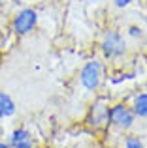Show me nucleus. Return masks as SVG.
<instances>
[{"mask_svg": "<svg viewBox=\"0 0 147 148\" xmlns=\"http://www.w3.org/2000/svg\"><path fill=\"white\" fill-rule=\"evenodd\" d=\"M134 120H136V114H134L132 107H126L125 103L107 107V122L119 130H130L134 126Z\"/></svg>", "mask_w": 147, "mask_h": 148, "instance_id": "obj_1", "label": "nucleus"}, {"mask_svg": "<svg viewBox=\"0 0 147 148\" xmlns=\"http://www.w3.org/2000/svg\"><path fill=\"white\" fill-rule=\"evenodd\" d=\"M79 81L87 90H96L100 86V81H102V64L98 60H91L83 66L81 69Z\"/></svg>", "mask_w": 147, "mask_h": 148, "instance_id": "obj_2", "label": "nucleus"}, {"mask_svg": "<svg viewBox=\"0 0 147 148\" xmlns=\"http://www.w3.org/2000/svg\"><path fill=\"white\" fill-rule=\"evenodd\" d=\"M102 51L106 56H121L126 51V41L119 32H107L102 41Z\"/></svg>", "mask_w": 147, "mask_h": 148, "instance_id": "obj_3", "label": "nucleus"}, {"mask_svg": "<svg viewBox=\"0 0 147 148\" xmlns=\"http://www.w3.org/2000/svg\"><path fill=\"white\" fill-rule=\"evenodd\" d=\"M36 21H38V15H36V11H34V10H23V11H19V13L15 15V19H13V30H15V34H19V36L28 34L30 30L34 28Z\"/></svg>", "mask_w": 147, "mask_h": 148, "instance_id": "obj_4", "label": "nucleus"}, {"mask_svg": "<svg viewBox=\"0 0 147 148\" xmlns=\"http://www.w3.org/2000/svg\"><path fill=\"white\" fill-rule=\"evenodd\" d=\"M8 145H10V148H34V139L28 131L21 127V130H15L10 135Z\"/></svg>", "mask_w": 147, "mask_h": 148, "instance_id": "obj_5", "label": "nucleus"}, {"mask_svg": "<svg viewBox=\"0 0 147 148\" xmlns=\"http://www.w3.org/2000/svg\"><path fill=\"white\" fill-rule=\"evenodd\" d=\"M107 122V107H104L102 103H94L89 114V124L92 127H102Z\"/></svg>", "mask_w": 147, "mask_h": 148, "instance_id": "obj_6", "label": "nucleus"}, {"mask_svg": "<svg viewBox=\"0 0 147 148\" xmlns=\"http://www.w3.org/2000/svg\"><path fill=\"white\" fill-rule=\"evenodd\" d=\"M15 101L11 99L10 94L0 90V118H10L15 114Z\"/></svg>", "mask_w": 147, "mask_h": 148, "instance_id": "obj_7", "label": "nucleus"}, {"mask_svg": "<svg viewBox=\"0 0 147 148\" xmlns=\"http://www.w3.org/2000/svg\"><path fill=\"white\" fill-rule=\"evenodd\" d=\"M132 111H134V114L140 116V118H147V94L136 96L134 105H132Z\"/></svg>", "mask_w": 147, "mask_h": 148, "instance_id": "obj_8", "label": "nucleus"}, {"mask_svg": "<svg viewBox=\"0 0 147 148\" xmlns=\"http://www.w3.org/2000/svg\"><path fill=\"white\" fill-rule=\"evenodd\" d=\"M125 148H145V145H144V141H141L140 137L128 135V137L125 139Z\"/></svg>", "mask_w": 147, "mask_h": 148, "instance_id": "obj_9", "label": "nucleus"}, {"mask_svg": "<svg viewBox=\"0 0 147 148\" xmlns=\"http://www.w3.org/2000/svg\"><path fill=\"white\" fill-rule=\"evenodd\" d=\"M113 2L117 4L119 8H125V6H128V4H130V0H113Z\"/></svg>", "mask_w": 147, "mask_h": 148, "instance_id": "obj_10", "label": "nucleus"}, {"mask_svg": "<svg viewBox=\"0 0 147 148\" xmlns=\"http://www.w3.org/2000/svg\"><path fill=\"white\" fill-rule=\"evenodd\" d=\"M0 148H10V145H8V143H4V141H0Z\"/></svg>", "mask_w": 147, "mask_h": 148, "instance_id": "obj_11", "label": "nucleus"}]
</instances>
